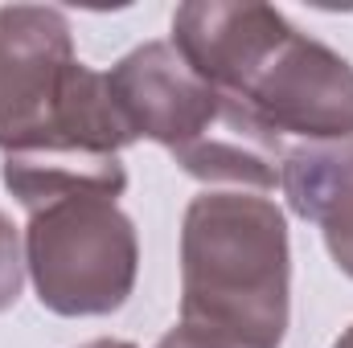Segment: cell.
Returning <instances> with one entry per match:
<instances>
[{
  "mask_svg": "<svg viewBox=\"0 0 353 348\" xmlns=\"http://www.w3.org/2000/svg\"><path fill=\"white\" fill-rule=\"evenodd\" d=\"M288 320L283 209L259 193H197L181 221V324L218 348H279Z\"/></svg>",
  "mask_w": 353,
  "mask_h": 348,
  "instance_id": "6da1fadb",
  "label": "cell"
},
{
  "mask_svg": "<svg viewBox=\"0 0 353 348\" xmlns=\"http://www.w3.org/2000/svg\"><path fill=\"white\" fill-rule=\"evenodd\" d=\"M107 74L74 54L66 12L50 4L0 8V152L119 156L132 148Z\"/></svg>",
  "mask_w": 353,
  "mask_h": 348,
  "instance_id": "7a4b0ae2",
  "label": "cell"
},
{
  "mask_svg": "<svg viewBox=\"0 0 353 348\" xmlns=\"http://www.w3.org/2000/svg\"><path fill=\"white\" fill-rule=\"evenodd\" d=\"M140 270V242L119 201L70 193L29 209L25 274L46 312L66 320L111 316L128 303Z\"/></svg>",
  "mask_w": 353,
  "mask_h": 348,
  "instance_id": "3957f363",
  "label": "cell"
},
{
  "mask_svg": "<svg viewBox=\"0 0 353 348\" xmlns=\"http://www.w3.org/2000/svg\"><path fill=\"white\" fill-rule=\"evenodd\" d=\"M111 98L136 140L161 144L185 164L234 102L226 90L210 87L173 50V41H144L107 70Z\"/></svg>",
  "mask_w": 353,
  "mask_h": 348,
  "instance_id": "277c9868",
  "label": "cell"
},
{
  "mask_svg": "<svg viewBox=\"0 0 353 348\" xmlns=\"http://www.w3.org/2000/svg\"><path fill=\"white\" fill-rule=\"evenodd\" d=\"M267 127L308 144L353 135V66L296 25L275 41L263 66L239 90Z\"/></svg>",
  "mask_w": 353,
  "mask_h": 348,
  "instance_id": "5b68a950",
  "label": "cell"
},
{
  "mask_svg": "<svg viewBox=\"0 0 353 348\" xmlns=\"http://www.w3.org/2000/svg\"><path fill=\"white\" fill-rule=\"evenodd\" d=\"M292 21L259 0H189L173 12V50L210 87L239 98Z\"/></svg>",
  "mask_w": 353,
  "mask_h": 348,
  "instance_id": "8992f818",
  "label": "cell"
},
{
  "mask_svg": "<svg viewBox=\"0 0 353 348\" xmlns=\"http://www.w3.org/2000/svg\"><path fill=\"white\" fill-rule=\"evenodd\" d=\"M279 184L292 213L321 226L333 262L353 279V135L283 152Z\"/></svg>",
  "mask_w": 353,
  "mask_h": 348,
  "instance_id": "52a82bcc",
  "label": "cell"
},
{
  "mask_svg": "<svg viewBox=\"0 0 353 348\" xmlns=\"http://www.w3.org/2000/svg\"><path fill=\"white\" fill-rule=\"evenodd\" d=\"M4 188L25 205L37 209L46 201L70 193H99L119 201L128 188V173L119 156H83V152H37V156H4L0 164Z\"/></svg>",
  "mask_w": 353,
  "mask_h": 348,
  "instance_id": "ba28073f",
  "label": "cell"
},
{
  "mask_svg": "<svg viewBox=\"0 0 353 348\" xmlns=\"http://www.w3.org/2000/svg\"><path fill=\"white\" fill-rule=\"evenodd\" d=\"M21 283H25V238L0 209V312H8L21 299Z\"/></svg>",
  "mask_w": 353,
  "mask_h": 348,
  "instance_id": "9c48e42d",
  "label": "cell"
},
{
  "mask_svg": "<svg viewBox=\"0 0 353 348\" xmlns=\"http://www.w3.org/2000/svg\"><path fill=\"white\" fill-rule=\"evenodd\" d=\"M157 348H218V345H214V340H205V336H197L193 328L176 324V328H169V332L157 340Z\"/></svg>",
  "mask_w": 353,
  "mask_h": 348,
  "instance_id": "30bf717a",
  "label": "cell"
},
{
  "mask_svg": "<svg viewBox=\"0 0 353 348\" xmlns=\"http://www.w3.org/2000/svg\"><path fill=\"white\" fill-rule=\"evenodd\" d=\"M83 348H136V345H128V340H90Z\"/></svg>",
  "mask_w": 353,
  "mask_h": 348,
  "instance_id": "8fae6325",
  "label": "cell"
},
{
  "mask_svg": "<svg viewBox=\"0 0 353 348\" xmlns=\"http://www.w3.org/2000/svg\"><path fill=\"white\" fill-rule=\"evenodd\" d=\"M333 348H353V324L341 332V336H337V340H333Z\"/></svg>",
  "mask_w": 353,
  "mask_h": 348,
  "instance_id": "7c38bea8",
  "label": "cell"
}]
</instances>
